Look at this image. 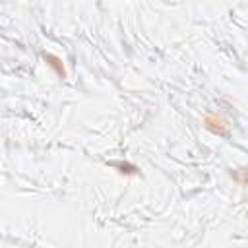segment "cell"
<instances>
[{
  "label": "cell",
  "mask_w": 248,
  "mask_h": 248,
  "mask_svg": "<svg viewBox=\"0 0 248 248\" xmlns=\"http://www.w3.org/2000/svg\"><path fill=\"white\" fill-rule=\"evenodd\" d=\"M203 126L211 134H217V136H223V138L229 136V122L221 114H217V112H207L203 116Z\"/></svg>",
  "instance_id": "obj_1"
},
{
  "label": "cell",
  "mask_w": 248,
  "mask_h": 248,
  "mask_svg": "<svg viewBox=\"0 0 248 248\" xmlns=\"http://www.w3.org/2000/svg\"><path fill=\"white\" fill-rule=\"evenodd\" d=\"M43 58H45L46 64L56 72V76L66 78V68H64V64H62V58H58V56H54V54H50V52H43Z\"/></svg>",
  "instance_id": "obj_2"
},
{
  "label": "cell",
  "mask_w": 248,
  "mask_h": 248,
  "mask_svg": "<svg viewBox=\"0 0 248 248\" xmlns=\"http://www.w3.org/2000/svg\"><path fill=\"white\" fill-rule=\"evenodd\" d=\"M232 176L238 180V184H244V170H242V169L238 170V174H236V172H232Z\"/></svg>",
  "instance_id": "obj_3"
}]
</instances>
